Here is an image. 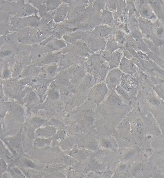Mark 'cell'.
Wrapping results in <instances>:
<instances>
[{"label":"cell","instance_id":"cell-8","mask_svg":"<svg viewBox=\"0 0 164 178\" xmlns=\"http://www.w3.org/2000/svg\"><path fill=\"white\" fill-rule=\"evenodd\" d=\"M8 166L5 159L0 158V171L3 174L8 171Z\"/></svg>","mask_w":164,"mask_h":178},{"label":"cell","instance_id":"cell-29","mask_svg":"<svg viewBox=\"0 0 164 178\" xmlns=\"http://www.w3.org/2000/svg\"><path fill=\"white\" fill-rule=\"evenodd\" d=\"M9 76V71L8 70H5L4 73V78H7Z\"/></svg>","mask_w":164,"mask_h":178},{"label":"cell","instance_id":"cell-25","mask_svg":"<svg viewBox=\"0 0 164 178\" xmlns=\"http://www.w3.org/2000/svg\"><path fill=\"white\" fill-rule=\"evenodd\" d=\"M3 135V131L1 123V121L0 120V138H1V139L2 138Z\"/></svg>","mask_w":164,"mask_h":178},{"label":"cell","instance_id":"cell-23","mask_svg":"<svg viewBox=\"0 0 164 178\" xmlns=\"http://www.w3.org/2000/svg\"><path fill=\"white\" fill-rule=\"evenodd\" d=\"M36 95L34 92L30 94L28 97V100L32 101L36 98Z\"/></svg>","mask_w":164,"mask_h":178},{"label":"cell","instance_id":"cell-16","mask_svg":"<svg viewBox=\"0 0 164 178\" xmlns=\"http://www.w3.org/2000/svg\"><path fill=\"white\" fill-rule=\"evenodd\" d=\"M118 77L117 76H114L111 75V76H110L109 79L110 83L111 84H116L118 82Z\"/></svg>","mask_w":164,"mask_h":178},{"label":"cell","instance_id":"cell-30","mask_svg":"<svg viewBox=\"0 0 164 178\" xmlns=\"http://www.w3.org/2000/svg\"><path fill=\"white\" fill-rule=\"evenodd\" d=\"M3 173L0 171V178H2Z\"/></svg>","mask_w":164,"mask_h":178},{"label":"cell","instance_id":"cell-28","mask_svg":"<svg viewBox=\"0 0 164 178\" xmlns=\"http://www.w3.org/2000/svg\"><path fill=\"white\" fill-rule=\"evenodd\" d=\"M152 100L153 103H154L153 104H156V105H157V104H160V102H159V101L157 100L156 99H153Z\"/></svg>","mask_w":164,"mask_h":178},{"label":"cell","instance_id":"cell-9","mask_svg":"<svg viewBox=\"0 0 164 178\" xmlns=\"http://www.w3.org/2000/svg\"><path fill=\"white\" fill-rule=\"evenodd\" d=\"M23 163L24 165L27 167L30 168L34 169H38L36 165L33 162V161L29 159H25L23 160Z\"/></svg>","mask_w":164,"mask_h":178},{"label":"cell","instance_id":"cell-27","mask_svg":"<svg viewBox=\"0 0 164 178\" xmlns=\"http://www.w3.org/2000/svg\"><path fill=\"white\" fill-rule=\"evenodd\" d=\"M3 97V92L2 87L0 85V99Z\"/></svg>","mask_w":164,"mask_h":178},{"label":"cell","instance_id":"cell-1","mask_svg":"<svg viewBox=\"0 0 164 178\" xmlns=\"http://www.w3.org/2000/svg\"><path fill=\"white\" fill-rule=\"evenodd\" d=\"M3 141L10 148L17 153L22 152L21 134L19 133L16 135L8 138H3Z\"/></svg>","mask_w":164,"mask_h":178},{"label":"cell","instance_id":"cell-6","mask_svg":"<svg viewBox=\"0 0 164 178\" xmlns=\"http://www.w3.org/2000/svg\"><path fill=\"white\" fill-rule=\"evenodd\" d=\"M8 150L5 148L1 139L0 138V158L4 159L6 158L8 156Z\"/></svg>","mask_w":164,"mask_h":178},{"label":"cell","instance_id":"cell-3","mask_svg":"<svg viewBox=\"0 0 164 178\" xmlns=\"http://www.w3.org/2000/svg\"><path fill=\"white\" fill-rule=\"evenodd\" d=\"M51 142V139L50 138H46L38 137L34 141V144L37 148H41L49 145Z\"/></svg>","mask_w":164,"mask_h":178},{"label":"cell","instance_id":"cell-2","mask_svg":"<svg viewBox=\"0 0 164 178\" xmlns=\"http://www.w3.org/2000/svg\"><path fill=\"white\" fill-rule=\"evenodd\" d=\"M57 129L53 126H46L44 128H39L36 132V135L38 137L42 138H51L56 135Z\"/></svg>","mask_w":164,"mask_h":178},{"label":"cell","instance_id":"cell-26","mask_svg":"<svg viewBox=\"0 0 164 178\" xmlns=\"http://www.w3.org/2000/svg\"><path fill=\"white\" fill-rule=\"evenodd\" d=\"M119 90L118 91L122 95H123V96H127V94H126V92H125L122 89H119Z\"/></svg>","mask_w":164,"mask_h":178},{"label":"cell","instance_id":"cell-12","mask_svg":"<svg viewBox=\"0 0 164 178\" xmlns=\"http://www.w3.org/2000/svg\"><path fill=\"white\" fill-rule=\"evenodd\" d=\"M141 13L144 17H148H148H151L152 14V13L151 12V11L147 9H143L142 11L141 12Z\"/></svg>","mask_w":164,"mask_h":178},{"label":"cell","instance_id":"cell-14","mask_svg":"<svg viewBox=\"0 0 164 178\" xmlns=\"http://www.w3.org/2000/svg\"><path fill=\"white\" fill-rule=\"evenodd\" d=\"M88 147L92 150H96L98 148V143L96 141H94L88 145Z\"/></svg>","mask_w":164,"mask_h":178},{"label":"cell","instance_id":"cell-19","mask_svg":"<svg viewBox=\"0 0 164 178\" xmlns=\"http://www.w3.org/2000/svg\"><path fill=\"white\" fill-rule=\"evenodd\" d=\"M56 59V57L55 56V55H50L46 59H45V61L44 62H46V63H49V62H51V61H52L55 60Z\"/></svg>","mask_w":164,"mask_h":178},{"label":"cell","instance_id":"cell-15","mask_svg":"<svg viewBox=\"0 0 164 178\" xmlns=\"http://www.w3.org/2000/svg\"><path fill=\"white\" fill-rule=\"evenodd\" d=\"M104 6V3L102 2V1H97V2L95 4V8L97 10H101V9H103Z\"/></svg>","mask_w":164,"mask_h":178},{"label":"cell","instance_id":"cell-10","mask_svg":"<svg viewBox=\"0 0 164 178\" xmlns=\"http://www.w3.org/2000/svg\"><path fill=\"white\" fill-rule=\"evenodd\" d=\"M48 95L50 99L52 100L57 99L59 97V93L57 92L53 89L50 90L49 92Z\"/></svg>","mask_w":164,"mask_h":178},{"label":"cell","instance_id":"cell-4","mask_svg":"<svg viewBox=\"0 0 164 178\" xmlns=\"http://www.w3.org/2000/svg\"><path fill=\"white\" fill-rule=\"evenodd\" d=\"M11 113L14 117L17 118H20L23 115L24 110L21 106L16 105L12 110Z\"/></svg>","mask_w":164,"mask_h":178},{"label":"cell","instance_id":"cell-13","mask_svg":"<svg viewBox=\"0 0 164 178\" xmlns=\"http://www.w3.org/2000/svg\"><path fill=\"white\" fill-rule=\"evenodd\" d=\"M109 12L104 13L103 15V20L105 22L109 23L111 21V15Z\"/></svg>","mask_w":164,"mask_h":178},{"label":"cell","instance_id":"cell-5","mask_svg":"<svg viewBox=\"0 0 164 178\" xmlns=\"http://www.w3.org/2000/svg\"><path fill=\"white\" fill-rule=\"evenodd\" d=\"M110 31L108 28L104 26L99 27L96 30V33L100 36H105L109 34Z\"/></svg>","mask_w":164,"mask_h":178},{"label":"cell","instance_id":"cell-17","mask_svg":"<svg viewBox=\"0 0 164 178\" xmlns=\"http://www.w3.org/2000/svg\"><path fill=\"white\" fill-rule=\"evenodd\" d=\"M76 155V158L77 159H79L80 160H83L85 159L86 158V156L83 154V153H76L75 154Z\"/></svg>","mask_w":164,"mask_h":178},{"label":"cell","instance_id":"cell-7","mask_svg":"<svg viewBox=\"0 0 164 178\" xmlns=\"http://www.w3.org/2000/svg\"><path fill=\"white\" fill-rule=\"evenodd\" d=\"M32 123L34 126L38 127L46 123V121L44 119H40V118H34L32 119Z\"/></svg>","mask_w":164,"mask_h":178},{"label":"cell","instance_id":"cell-21","mask_svg":"<svg viewBox=\"0 0 164 178\" xmlns=\"http://www.w3.org/2000/svg\"><path fill=\"white\" fill-rule=\"evenodd\" d=\"M133 155L134 152H130V153H128L126 154V156H125L124 159H125L126 160H128V159L131 158L133 156Z\"/></svg>","mask_w":164,"mask_h":178},{"label":"cell","instance_id":"cell-18","mask_svg":"<svg viewBox=\"0 0 164 178\" xmlns=\"http://www.w3.org/2000/svg\"><path fill=\"white\" fill-rule=\"evenodd\" d=\"M103 145L104 147L107 148H110L112 147L111 143L108 140H104L103 142Z\"/></svg>","mask_w":164,"mask_h":178},{"label":"cell","instance_id":"cell-22","mask_svg":"<svg viewBox=\"0 0 164 178\" xmlns=\"http://www.w3.org/2000/svg\"><path fill=\"white\" fill-rule=\"evenodd\" d=\"M64 161L68 164H72L73 163V160L69 157H66L64 159Z\"/></svg>","mask_w":164,"mask_h":178},{"label":"cell","instance_id":"cell-20","mask_svg":"<svg viewBox=\"0 0 164 178\" xmlns=\"http://www.w3.org/2000/svg\"><path fill=\"white\" fill-rule=\"evenodd\" d=\"M56 135H57L55 136L56 138L62 139V138H64V136H65V133L64 132L61 131V132H59Z\"/></svg>","mask_w":164,"mask_h":178},{"label":"cell","instance_id":"cell-11","mask_svg":"<svg viewBox=\"0 0 164 178\" xmlns=\"http://www.w3.org/2000/svg\"><path fill=\"white\" fill-rule=\"evenodd\" d=\"M56 70H57V67L56 66H50L48 69V72L50 76H55Z\"/></svg>","mask_w":164,"mask_h":178},{"label":"cell","instance_id":"cell-24","mask_svg":"<svg viewBox=\"0 0 164 178\" xmlns=\"http://www.w3.org/2000/svg\"><path fill=\"white\" fill-rule=\"evenodd\" d=\"M111 102L115 104H118L120 103L119 99L117 98H113L111 100Z\"/></svg>","mask_w":164,"mask_h":178}]
</instances>
